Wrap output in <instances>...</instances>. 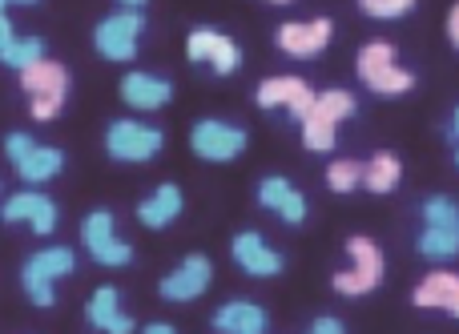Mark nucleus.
I'll list each match as a JSON object with an SVG mask.
<instances>
[{
	"mask_svg": "<svg viewBox=\"0 0 459 334\" xmlns=\"http://www.w3.org/2000/svg\"><path fill=\"white\" fill-rule=\"evenodd\" d=\"M447 37H452V45L459 48V4L452 8V16H447Z\"/></svg>",
	"mask_w": 459,
	"mask_h": 334,
	"instance_id": "nucleus-31",
	"label": "nucleus"
},
{
	"mask_svg": "<svg viewBox=\"0 0 459 334\" xmlns=\"http://www.w3.org/2000/svg\"><path fill=\"white\" fill-rule=\"evenodd\" d=\"M121 97H126L134 109H161V105L174 97V89H169V81L150 77V73H129V77L121 81Z\"/></svg>",
	"mask_w": 459,
	"mask_h": 334,
	"instance_id": "nucleus-18",
	"label": "nucleus"
},
{
	"mask_svg": "<svg viewBox=\"0 0 459 334\" xmlns=\"http://www.w3.org/2000/svg\"><path fill=\"white\" fill-rule=\"evenodd\" d=\"M452 133L459 137V109H455V125H452Z\"/></svg>",
	"mask_w": 459,
	"mask_h": 334,
	"instance_id": "nucleus-35",
	"label": "nucleus"
},
{
	"mask_svg": "<svg viewBox=\"0 0 459 334\" xmlns=\"http://www.w3.org/2000/svg\"><path fill=\"white\" fill-rule=\"evenodd\" d=\"M367 166H359V161H334L331 169H326V182H331L334 193H351L359 182H363Z\"/></svg>",
	"mask_w": 459,
	"mask_h": 334,
	"instance_id": "nucleus-26",
	"label": "nucleus"
},
{
	"mask_svg": "<svg viewBox=\"0 0 459 334\" xmlns=\"http://www.w3.org/2000/svg\"><path fill=\"white\" fill-rule=\"evenodd\" d=\"M258 201L266 210H274V214H282L286 222H302L307 218V201H302V193L286 177H266L258 185Z\"/></svg>",
	"mask_w": 459,
	"mask_h": 334,
	"instance_id": "nucleus-16",
	"label": "nucleus"
},
{
	"mask_svg": "<svg viewBox=\"0 0 459 334\" xmlns=\"http://www.w3.org/2000/svg\"><path fill=\"white\" fill-rule=\"evenodd\" d=\"M359 4H363L367 16H379V21H395V16L411 13L415 0H359Z\"/></svg>",
	"mask_w": 459,
	"mask_h": 334,
	"instance_id": "nucleus-28",
	"label": "nucleus"
},
{
	"mask_svg": "<svg viewBox=\"0 0 459 334\" xmlns=\"http://www.w3.org/2000/svg\"><path fill=\"white\" fill-rule=\"evenodd\" d=\"M21 85H24V93L32 97V117L48 121V117H56L65 105L69 73L56 61H37V64H29V69H21Z\"/></svg>",
	"mask_w": 459,
	"mask_h": 334,
	"instance_id": "nucleus-2",
	"label": "nucleus"
},
{
	"mask_svg": "<svg viewBox=\"0 0 459 334\" xmlns=\"http://www.w3.org/2000/svg\"><path fill=\"white\" fill-rule=\"evenodd\" d=\"M399 177H403V166H399L395 153H379V158H371V166H367L363 185L371 193H391L399 185Z\"/></svg>",
	"mask_w": 459,
	"mask_h": 334,
	"instance_id": "nucleus-24",
	"label": "nucleus"
},
{
	"mask_svg": "<svg viewBox=\"0 0 459 334\" xmlns=\"http://www.w3.org/2000/svg\"><path fill=\"white\" fill-rule=\"evenodd\" d=\"M278 4H286V0H278Z\"/></svg>",
	"mask_w": 459,
	"mask_h": 334,
	"instance_id": "nucleus-36",
	"label": "nucleus"
},
{
	"mask_svg": "<svg viewBox=\"0 0 459 334\" xmlns=\"http://www.w3.org/2000/svg\"><path fill=\"white\" fill-rule=\"evenodd\" d=\"M423 222L428 226H459V206L452 198H428L423 201Z\"/></svg>",
	"mask_w": 459,
	"mask_h": 334,
	"instance_id": "nucleus-27",
	"label": "nucleus"
},
{
	"mask_svg": "<svg viewBox=\"0 0 459 334\" xmlns=\"http://www.w3.org/2000/svg\"><path fill=\"white\" fill-rule=\"evenodd\" d=\"M0 61L13 64V69H29V64L45 61V40L40 37H16L13 24H8V16L0 13Z\"/></svg>",
	"mask_w": 459,
	"mask_h": 334,
	"instance_id": "nucleus-17",
	"label": "nucleus"
},
{
	"mask_svg": "<svg viewBox=\"0 0 459 334\" xmlns=\"http://www.w3.org/2000/svg\"><path fill=\"white\" fill-rule=\"evenodd\" d=\"M4 222H32L37 234H53L56 226V206L45 198V193H16V198L4 201Z\"/></svg>",
	"mask_w": 459,
	"mask_h": 334,
	"instance_id": "nucleus-14",
	"label": "nucleus"
},
{
	"mask_svg": "<svg viewBox=\"0 0 459 334\" xmlns=\"http://www.w3.org/2000/svg\"><path fill=\"white\" fill-rule=\"evenodd\" d=\"M126 4H129V8H142V4H145V0H126Z\"/></svg>",
	"mask_w": 459,
	"mask_h": 334,
	"instance_id": "nucleus-34",
	"label": "nucleus"
},
{
	"mask_svg": "<svg viewBox=\"0 0 459 334\" xmlns=\"http://www.w3.org/2000/svg\"><path fill=\"white\" fill-rule=\"evenodd\" d=\"M206 287H210V258L190 254L174 274L161 278V298H169V303H190V298H198Z\"/></svg>",
	"mask_w": 459,
	"mask_h": 334,
	"instance_id": "nucleus-10",
	"label": "nucleus"
},
{
	"mask_svg": "<svg viewBox=\"0 0 459 334\" xmlns=\"http://www.w3.org/2000/svg\"><path fill=\"white\" fill-rule=\"evenodd\" d=\"M142 13L137 8H126V13H113L97 24L93 40H97V53L109 56V61H134L137 53V32H142Z\"/></svg>",
	"mask_w": 459,
	"mask_h": 334,
	"instance_id": "nucleus-4",
	"label": "nucleus"
},
{
	"mask_svg": "<svg viewBox=\"0 0 459 334\" xmlns=\"http://www.w3.org/2000/svg\"><path fill=\"white\" fill-rule=\"evenodd\" d=\"M334 24L326 21V16H318V21H307V24H282L278 29V48L290 56H315L326 48V40H331Z\"/></svg>",
	"mask_w": 459,
	"mask_h": 334,
	"instance_id": "nucleus-11",
	"label": "nucleus"
},
{
	"mask_svg": "<svg viewBox=\"0 0 459 334\" xmlns=\"http://www.w3.org/2000/svg\"><path fill=\"white\" fill-rule=\"evenodd\" d=\"M4 150H8V158H13V166H16V161H24L32 150H37V141H32V137H24V133H8L4 137Z\"/></svg>",
	"mask_w": 459,
	"mask_h": 334,
	"instance_id": "nucleus-29",
	"label": "nucleus"
},
{
	"mask_svg": "<svg viewBox=\"0 0 459 334\" xmlns=\"http://www.w3.org/2000/svg\"><path fill=\"white\" fill-rule=\"evenodd\" d=\"M415 306L423 311H447L459 319V274H447V270H436L415 287Z\"/></svg>",
	"mask_w": 459,
	"mask_h": 334,
	"instance_id": "nucleus-15",
	"label": "nucleus"
},
{
	"mask_svg": "<svg viewBox=\"0 0 459 334\" xmlns=\"http://www.w3.org/2000/svg\"><path fill=\"white\" fill-rule=\"evenodd\" d=\"M69 270H73V250H65V246L32 254L24 262V290H29V298L37 306H53V282Z\"/></svg>",
	"mask_w": 459,
	"mask_h": 334,
	"instance_id": "nucleus-3",
	"label": "nucleus"
},
{
	"mask_svg": "<svg viewBox=\"0 0 459 334\" xmlns=\"http://www.w3.org/2000/svg\"><path fill=\"white\" fill-rule=\"evenodd\" d=\"M186 53H190V61H210L214 64V73H234L238 69V45L230 37L214 29H198L190 37V45H186Z\"/></svg>",
	"mask_w": 459,
	"mask_h": 334,
	"instance_id": "nucleus-12",
	"label": "nucleus"
},
{
	"mask_svg": "<svg viewBox=\"0 0 459 334\" xmlns=\"http://www.w3.org/2000/svg\"><path fill=\"white\" fill-rule=\"evenodd\" d=\"M81 242L89 246V254L101 266H126L134 258V250L126 242L113 238V214L109 210H93V214L81 222Z\"/></svg>",
	"mask_w": 459,
	"mask_h": 334,
	"instance_id": "nucleus-7",
	"label": "nucleus"
},
{
	"mask_svg": "<svg viewBox=\"0 0 459 334\" xmlns=\"http://www.w3.org/2000/svg\"><path fill=\"white\" fill-rule=\"evenodd\" d=\"M420 254L436 258V262H447V258L459 254V226H428L420 234Z\"/></svg>",
	"mask_w": 459,
	"mask_h": 334,
	"instance_id": "nucleus-22",
	"label": "nucleus"
},
{
	"mask_svg": "<svg viewBox=\"0 0 459 334\" xmlns=\"http://www.w3.org/2000/svg\"><path fill=\"white\" fill-rule=\"evenodd\" d=\"M334 125H339V121H331L326 113L310 109V117L302 121V141H307V150H315V153L334 150Z\"/></svg>",
	"mask_w": 459,
	"mask_h": 334,
	"instance_id": "nucleus-25",
	"label": "nucleus"
},
{
	"mask_svg": "<svg viewBox=\"0 0 459 334\" xmlns=\"http://www.w3.org/2000/svg\"><path fill=\"white\" fill-rule=\"evenodd\" d=\"M315 101H318V97L310 93L307 81H299V77H270V81H262V89H258V105H262V109L286 105V109H290L299 121L310 117Z\"/></svg>",
	"mask_w": 459,
	"mask_h": 334,
	"instance_id": "nucleus-9",
	"label": "nucleus"
},
{
	"mask_svg": "<svg viewBox=\"0 0 459 334\" xmlns=\"http://www.w3.org/2000/svg\"><path fill=\"white\" fill-rule=\"evenodd\" d=\"M4 4H37V0H0V13H4Z\"/></svg>",
	"mask_w": 459,
	"mask_h": 334,
	"instance_id": "nucleus-33",
	"label": "nucleus"
},
{
	"mask_svg": "<svg viewBox=\"0 0 459 334\" xmlns=\"http://www.w3.org/2000/svg\"><path fill=\"white\" fill-rule=\"evenodd\" d=\"M234 262L242 266L246 274H254V278H270V274L282 270V254H274L254 230H246L234 238Z\"/></svg>",
	"mask_w": 459,
	"mask_h": 334,
	"instance_id": "nucleus-13",
	"label": "nucleus"
},
{
	"mask_svg": "<svg viewBox=\"0 0 459 334\" xmlns=\"http://www.w3.org/2000/svg\"><path fill=\"white\" fill-rule=\"evenodd\" d=\"M89 322L105 334H129L134 330V319H126V314L117 311V290L113 287H101L93 295V303H89Z\"/></svg>",
	"mask_w": 459,
	"mask_h": 334,
	"instance_id": "nucleus-21",
	"label": "nucleus"
},
{
	"mask_svg": "<svg viewBox=\"0 0 459 334\" xmlns=\"http://www.w3.org/2000/svg\"><path fill=\"white\" fill-rule=\"evenodd\" d=\"M178 214H182V190H178V185H161V190H153V198H145L142 206H137V218H142V226H150V230L169 226Z\"/></svg>",
	"mask_w": 459,
	"mask_h": 334,
	"instance_id": "nucleus-20",
	"label": "nucleus"
},
{
	"mask_svg": "<svg viewBox=\"0 0 459 334\" xmlns=\"http://www.w3.org/2000/svg\"><path fill=\"white\" fill-rule=\"evenodd\" d=\"M310 334H342V322L339 319H318L315 327H310Z\"/></svg>",
	"mask_w": 459,
	"mask_h": 334,
	"instance_id": "nucleus-30",
	"label": "nucleus"
},
{
	"mask_svg": "<svg viewBox=\"0 0 459 334\" xmlns=\"http://www.w3.org/2000/svg\"><path fill=\"white\" fill-rule=\"evenodd\" d=\"M105 150L117 161H150L161 150V129L142 125V121H113L105 133Z\"/></svg>",
	"mask_w": 459,
	"mask_h": 334,
	"instance_id": "nucleus-5",
	"label": "nucleus"
},
{
	"mask_svg": "<svg viewBox=\"0 0 459 334\" xmlns=\"http://www.w3.org/2000/svg\"><path fill=\"white\" fill-rule=\"evenodd\" d=\"M61 166H65V153L48 150V145H37L24 161H16V169H21L24 182H48V177H56V169Z\"/></svg>",
	"mask_w": 459,
	"mask_h": 334,
	"instance_id": "nucleus-23",
	"label": "nucleus"
},
{
	"mask_svg": "<svg viewBox=\"0 0 459 334\" xmlns=\"http://www.w3.org/2000/svg\"><path fill=\"white\" fill-rule=\"evenodd\" d=\"M218 334H266V311L254 303H230L214 314Z\"/></svg>",
	"mask_w": 459,
	"mask_h": 334,
	"instance_id": "nucleus-19",
	"label": "nucleus"
},
{
	"mask_svg": "<svg viewBox=\"0 0 459 334\" xmlns=\"http://www.w3.org/2000/svg\"><path fill=\"white\" fill-rule=\"evenodd\" d=\"M190 145L206 161H230L246 150V133L234 125H222V121H198L190 133Z\"/></svg>",
	"mask_w": 459,
	"mask_h": 334,
	"instance_id": "nucleus-8",
	"label": "nucleus"
},
{
	"mask_svg": "<svg viewBox=\"0 0 459 334\" xmlns=\"http://www.w3.org/2000/svg\"><path fill=\"white\" fill-rule=\"evenodd\" d=\"M145 334H174V327L169 322H153V327H145Z\"/></svg>",
	"mask_w": 459,
	"mask_h": 334,
	"instance_id": "nucleus-32",
	"label": "nucleus"
},
{
	"mask_svg": "<svg viewBox=\"0 0 459 334\" xmlns=\"http://www.w3.org/2000/svg\"><path fill=\"white\" fill-rule=\"evenodd\" d=\"M455 161H459V153H455Z\"/></svg>",
	"mask_w": 459,
	"mask_h": 334,
	"instance_id": "nucleus-37",
	"label": "nucleus"
},
{
	"mask_svg": "<svg viewBox=\"0 0 459 334\" xmlns=\"http://www.w3.org/2000/svg\"><path fill=\"white\" fill-rule=\"evenodd\" d=\"M359 77H363L367 89H375V93H383V97H399L415 85L411 73L395 64V48H391L387 40H371V45L359 53Z\"/></svg>",
	"mask_w": 459,
	"mask_h": 334,
	"instance_id": "nucleus-1",
	"label": "nucleus"
},
{
	"mask_svg": "<svg viewBox=\"0 0 459 334\" xmlns=\"http://www.w3.org/2000/svg\"><path fill=\"white\" fill-rule=\"evenodd\" d=\"M347 250H351V258H355V270L334 274V290L355 298V295H367V290L379 287V278H383V254H379V246H375L371 238H351Z\"/></svg>",
	"mask_w": 459,
	"mask_h": 334,
	"instance_id": "nucleus-6",
	"label": "nucleus"
}]
</instances>
